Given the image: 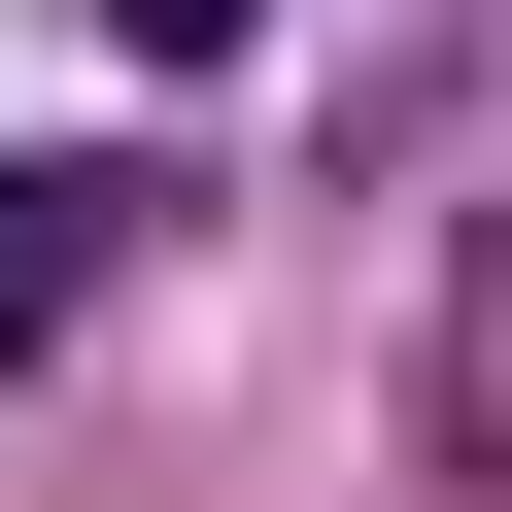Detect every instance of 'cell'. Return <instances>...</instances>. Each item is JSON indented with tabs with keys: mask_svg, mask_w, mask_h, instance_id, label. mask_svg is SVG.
Masks as SVG:
<instances>
[{
	"mask_svg": "<svg viewBox=\"0 0 512 512\" xmlns=\"http://www.w3.org/2000/svg\"><path fill=\"white\" fill-rule=\"evenodd\" d=\"M103 239H137V171H0V376L103 308Z\"/></svg>",
	"mask_w": 512,
	"mask_h": 512,
	"instance_id": "1",
	"label": "cell"
},
{
	"mask_svg": "<svg viewBox=\"0 0 512 512\" xmlns=\"http://www.w3.org/2000/svg\"><path fill=\"white\" fill-rule=\"evenodd\" d=\"M103 35H137V69H239V35H274V0H103Z\"/></svg>",
	"mask_w": 512,
	"mask_h": 512,
	"instance_id": "2",
	"label": "cell"
}]
</instances>
